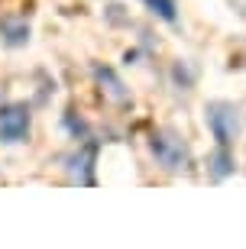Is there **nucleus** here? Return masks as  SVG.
I'll use <instances>...</instances> for the list:
<instances>
[{"mask_svg": "<svg viewBox=\"0 0 246 249\" xmlns=\"http://www.w3.org/2000/svg\"><path fill=\"white\" fill-rule=\"evenodd\" d=\"M97 81L104 84V91H107L114 101H120V104L127 101V91H123V84L117 81V74H114V71H107V68H97Z\"/></svg>", "mask_w": 246, "mask_h": 249, "instance_id": "39448f33", "label": "nucleus"}, {"mask_svg": "<svg viewBox=\"0 0 246 249\" xmlns=\"http://www.w3.org/2000/svg\"><path fill=\"white\" fill-rule=\"evenodd\" d=\"M146 3H149V7H152L162 19H169V23L175 19V0H146Z\"/></svg>", "mask_w": 246, "mask_h": 249, "instance_id": "0eeeda50", "label": "nucleus"}, {"mask_svg": "<svg viewBox=\"0 0 246 249\" xmlns=\"http://www.w3.org/2000/svg\"><path fill=\"white\" fill-rule=\"evenodd\" d=\"M152 156L159 159V165H165V168H182L188 152H185L182 139L165 129V133H155L152 136Z\"/></svg>", "mask_w": 246, "mask_h": 249, "instance_id": "f03ea898", "label": "nucleus"}, {"mask_svg": "<svg viewBox=\"0 0 246 249\" xmlns=\"http://www.w3.org/2000/svg\"><path fill=\"white\" fill-rule=\"evenodd\" d=\"M208 126H210V133H214V139H217L220 146H227L240 129L237 110L230 104H210L208 107Z\"/></svg>", "mask_w": 246, "mask_h": 249, "instance_id": "f257e3e1", "label": "nucleus"}, {"mask_svg": "<svg viewBox=\"0 0 246 249\" xmlns=\"http://www.w3.org/2000/svg\"><path fill=\"white\" fill-rule=\"evenodd\" d=\"M0 26H3V33H7L10 42H23V39H26V33H29L26 23H13V19H3Z\"/></svg>", "mask_w": 246, "mask_h": 249, "instance_id": "423d86ee", "label": "nucleus"}, {"mask_svg": "<svg viewBox=\"0 0 246 249\" xmlns=\"http://www.w3.org/2000/svg\"><path fill=\"white\" fill-rule=\"evenodd\" d=\"M208 168H210V175H214V178H227L230 172H233V156L227 152V146H220V149L210 152Z\"/></svg>", "mask_w": 246, "mask_h": 249, "instance_id": "20e7f679", "label": "nucleus"}, {"mask_svg": "<svg viewBox=\"0 0 246 249\" xmlns=\"http://www.w3.org/2000/svg\"><path fill=\"white\" fill-rule=\"evenodd\" d=\"M29 129V113L26 107H7V110H0V139L3 142H19V139L26 136Z\"/></svg>", "mask_w": 246, "mask_h": 249, "instance_id": "7ed1b4c3", "label": "nucleus"}]
</instances>
